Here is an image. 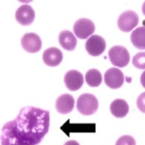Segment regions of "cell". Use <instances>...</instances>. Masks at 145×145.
<instances>
[{
  "mask_svg": "<svg viewBox=\"0 0 145 145\" xmlns=\"http://www.w3.org/2000/svg\"><path fill=\"white\" fill-rule=\"evenodd\" d=\"M50 128V114L34 107H25L17 117L7 122L0 137L2 145H37Z\"/></svg>",
  "mask_w": 145,
  "mask_h": 145,
  "instance_id": "6da1fadb",
  "label": "cell"
},
{
  "mask_svg": "<svg viewBox=\"0 0 145 145\" xmlns=\"http://www.w3.org/2000/svg\"><path fill=\"white\" fill-rule=\"evenodd\" d=\"M98 108V101L92 94H83L77 101V109L84 115L94 114Z\"/></svg>",
  "mask_w": 145,
  "mask_h": 145,
  "instance_id": "7a4b0ae2",
  "label": "cell"
},
{
  "mask_svg": "<svg viewBox=\"0 0 145 145\" xmlns=\"http://www.w3.org/2000/svg\"><path fill=\"white\" fill-rule=\"evenodd\" d=\"M108 57L111 63L118 67H124L130 61V54L123 46H114L108 51Z\"/></svg>",
  "mask_w": 145,
  "mask_h": 145,
  "instance_id": "3957f363",
  "label": "cell"
},
{
  "mask_svg": "<svg viewBox=\"0 0 145 145\" xmlns=\"http://www.w3.org/2000/svg\"><path fill=\"white\" fill-rule=\"evenodd\" d=\"M138 16L132 10H127L122 13L118 19V27L123 32H130L138 24Z\"/></svg>",
  "mask_w": 145,
  "mask_h": 145,
  "instance_id": "277c9868",
  "label": "cell"
},
{
  "mask_svg": "<svg viewBox=\"0 0 145 145\" xmlns=\"http://www.w3.org/2000/svg\"><path fill=\"white\" fill-rule=\"evenodd\" d=\"M95 32V25L94 23L86 18H82L78 20L74 26V33L80 39H86Z\"/></svg>",
  "mask_w": 145,
  "mask_h": 145,
  "instance_id": "5b68a950",
  "label": "cell"
},
{
  "mask_svg": "<svg viewBox=\"0 0 145 145\" xmlns=\"http://www.w3.org/2000/svg\"><path fill=\"white\" fill-rule=\"evenodd\" d=\"M105 84L111 89H118L122 86L125 81L123 72L115 67L109 68L104 74Z\"/></svg>",
  "mask_w": 145,
  "mask_h": 145,
  "instance_id": "8992f818",
  "label": "cell"
},
{
  "mask_svg": "<svg viewBox=\"0 0 145 145\" xmlns=\"http://www.w3.org/2000/svg\"><path fill=\"white\" fill-rule=\"evenodd\" d=\"M106 48V42L103 38L99 35L91 36L86 43V49L87 52L92 56H98L103 53Z\"/></svg>",
  "mask_w": 145,
  "mask_h": 145,
  "instance_id": "52a82bcc",
  "label": "cell"
},
{
  "mask_svg": "<svg viewBox=\"0 0 145 145\" xmlns=\"http://www.w3.org/2000/svg\"><path fill=\"white\" fill-rule=\"evenodd\" d=\"M64 82L67 88L72 91H78L84 85V77L77 70H70L65 74Z\"/></svg>",
  "mask_w": 145,
  "mask_h": 145,
  "instance_id": "ba28073f",
  "label": "cell"
},
{
  "mask_svg": "<svg viewBox=\"0 0 145 145\" xmlns=\"http://www.w3.org/2000/svg\"><path fill=\"white\" fill-rule=\"evenodd\" d=\"M22 48L29 53H36L40 50L42 47V41L36 33H26L22 39Z\"/></svg>",
  "mask_w": 145,
  "mask_h": 145,
  "instance_id": "9c48e42d",
  "label": "cell"
},
{
  "mask_svg": "<svg viewBox=\"0 0 145 145\" xmlns=\"http://www.w3.org/2000/svg\"><path fill=\"white\" fill-rule=\"evenodd\" d=\"M34 18L35 12L28 5H22L16 12V19L22 26H28L32 24Z\"/></svg>",
  "mask_w": 145,
  "mask_h": 145,
  "instance_id": "30bf717a",
  "label": "cell"
},
{
  "mask_svg": "<svg viewBox=\"0 0 145 145\" xmlns=\"http://www.w3.org/2000/svg\"><path fill=\"white\" fill-rule=\"evenodd\" d=\"M63 59V56L61 51L55 47H51L44 50L43 54V61L44 62L50 67H56L58 66Z\"/></svg>",
  "mask_w": 145,
  "mask_h": 145,
  "instance_id": "8fae6325",
  "label": "cell"
},
{
  "mask_svg": "<svg viewBox=\"0 0 145 145\" xmlns=\"http://www.w3.org/2000/svg\"><path fill=\"white\" fill-rule=\"evenodd\" d=\"M74 107V99L69 94H63L60 96L56 103V110L62 114L70 113Z\"/></svg>",
  "mask_w": 145,
  "mask_h": 145,
  "instance_id": "7c38bea8",
  "label": "cell"
},
{
  "mask_svg": "<svg viewBox=\"0 0 145 145\" xmlns=\"http://www.w3.org/2000/svg\"><path fill=\"white\" fill-rule=\"evenodd\" d=\"M59 43L61 46L67 50H74L77 45V39L69 31H62L59 35Z\"/></svg>",
  "mask_w": 145,
  "mask_h": 145,
  "instance_id": "4fadbf2b",
  "label": "cell"
},
{
  "mask_svg": "<svg viewBox=\"0 0 145 145\" xmlns=\"http://www.w3.org/2000/svg\"><path fill=\"white\" fill-rule=\"evenodd\" d=\"M110 111L116 118H124L129 112V106L123 99H116L110 105Z\"/></svg>",
  "mask_w": 145,
  "mask_h": 145,
  "instance_id": "5bb4252c",
  "label": "cell"
},
{
  "mask_svg": "<svg viewBox=\"0 0 145 145\" xmlns=\"http://www.w3.org/2000/svg\"><path fill=\"white\" fill-rule=\"evenodd\" d=\"M131 41L139 50H145V27L135 29L131 35Z\"/></svg>",
  "mask_w": 145,
  "mask_h": 145,
  "instance_id": "9a60e30c",
  "label": "cell"
},
{
  "mask_svg": "<svg viewBox=\"0 0 145 145\" xmlns=\"http://www.w3.org/2000/svg\"><path fill=\"white\" fill-rule=\"evenodd\" d=\"M103 77L97 69H90L86 74V81L91 87H97L101 85Z\"/></svg>",
  "mask_w": 145,
  "mask_h": 145,
  "instance_id": "2e32d148",
  "label": "cell"
},
{
  "mask_svg": "<svg viewBox=\"0 0 145 145\" xmlns=\"http://www.w3.org/2000/svg\"><path fill=\"white\" fill-rule=\"evenodd\" d=\"M132 64L138 69H145V52H139L133 56Z\"/></svg>",
  "mask_w": 145,
  "mask_h": 145,
  "instance_id": "e0dca14e",
  "label": "cell"
},
{
  "mask_svg": "<svg viewBox=\"0 0 145 145\" xmlns=\"http://www.w3.org/2000/svg\"><path fill=\"white\" fill-rule=\"evenodd\" d=\"M115 145H136V141L131 136H122L118 139Z\"/></svg>",
  "mask_w": 145,
  "mask_h": 145,
  "instance_id": "ac0fdd59",
  "label": "cell"
},
{
  "mask_svg": "<svg viewBox=\"0 0 145 145\" xmlns=\"http://www.w3.org/2000/svg\"><path fill=\"white\" fill-rule=\"evenodd\" d=\"M137 105L138 109L141 112L145 114V92L142 93L138 97V98L137 100Z\"/></svg>",
  "mask_w": 145,
  "mask_h": 145,
  "instance_id": "d6986e66",
  "label": "cell"
},
{
  "mask_svg": "<svg viewBox=\"0 0 145 145\" xmlns=\"http://www.w3.org/2000/svg\"><path fill=\"white\" fill-rule=\"evenodd\" d=\"M140 81H141V84L142 86L145 88V71L142 74L141 77H140Z\"/></svg>",
  "mask_w": 145,
  "mask_h": 145,
  "instance_id": "ffe728a7",
  "label": "cell"
},
{
  "mask_svg": "<svg viewBox=\"0 0 145 145\" xmlns=\"http://www.w3.org/2000/svg\"><path fill=\"white\" fill-rule=\"evenodd\" d=\"M64 145H80V143L74 140H70V141H67V142H65Z\"/></svg>",
  "mask_w": 145,
  "mask_h": 145,
  "instance_id": "44dd1931",
  "label": "cell"
},
{
  "mask_svg": "<svg viewBox=\"0 0 145 145\" xmlns=\"http://www.w3.org/2000/svg\"><path fill=\"white\" fill-rule=\"evenodd\" d=\"M142 13H143V15L145 16V2H144V3H143V5H142Z\"/></svg>",
  "mask_w": 145,
  "mask_h": 145,
  "instance_id": "7402d4cb",
  "label": "cell"
}]
</instances>
